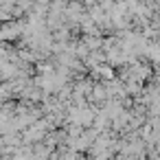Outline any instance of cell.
<instances>
[{"label": "cell", "mask_w": 160, "mask_h": 160, "mask_svg": "<svg viewBox=\"0 0 160 160\" xmlns=\"http://www.w3.org/2000/svg\"><path fill=\"white\" fill-rule=\"evenodd\" d=\"M108 94H110V90L103 88V86H94V88H92V97H94V99H105Z\"/></svg>", "instance_id": "1"}]
</instances>
